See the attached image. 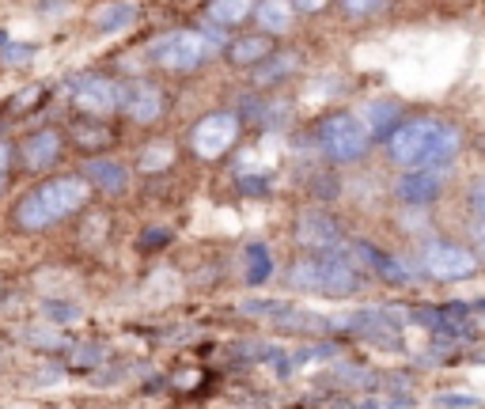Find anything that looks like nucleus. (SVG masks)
Masks as SVG:
<instances>
[{"instance_id": "nucleus-18", "label": "nucleus", "mask_w": 485, "mask_h": 409, "mask_svg": "<svg viewBox=\"0 0 485 409\" xmlns=\"http://www.w3.org/2000/svg\"><path fill=\"white\" fill-rule=\"evenodd\" d=\"M361 121L372 130V137H375V133H387L391 125L398 121V107H395V102H387V99H383V102H379V99H375V102H364Z\"/></svg>"}, {"instance_id": "nucleus-21", "label": "nucleus", "mask_w": 485, "mask_h": 409, "mask_svg": "<svg viewBox=\"0 0 485 409\" xmlns=\"http://www.w3.org/2000/svg\"><path fill=\"white\" fill-rule=\"evenodd\" d=\"M296 68V58L292 54H285V58H277V61H269L266 68H258L254 72V84H269V80H280L285 72H292Z\"/></svg>"}, {"instance_id": "nucleus-8", "label": "nucleus", "mask_w": 485, "mask_h": 409, "mask_svg": "<svg viewBox=\"0 0 485 409\" xmlns=\"http://www.w3.org/2000/svg\"><path fill=\"white\" fill-rule=\"evenodd\" d=\"M69 91H72L76 107H80L84 114H91V118H103V114L121 107V88L103 80V76H76V80L69 84Z\"/></svg>"}, {"instance_id": "nucleus-16", "label": "nucleus", "mask_w": 485, "mask_h": 409, "mask_svg": "<svg viewBox=\"0 0 485 409\" xmlns=\"http://www.w3.org/2000/svg\"><path fill=\"white\" fill-rule=\"evenodd\" d=\"M243 277H247V285H262V280H269V273H273V254H269V246H262V243H250L247 250H243Z\"/></svg>"}, {"instance_id": "nucleus-11", "label": "nucleus", "mask_w": 485, "mask_h": 409, "mask_svg": "<svg viewBox=\"0 0 485 409\" xmlns=\"http://www.w3.org/2000/svg\"><path fill=\"white\" fill-rule=\"evenodd\" d=\"M121 107L133 121L148 125L163 114V95L152 84H130V88H121Z\"/></svg>"}, {"instance_id": "nucleus-4", "label": "nucleus", "mask_w": 485, "mask_h": 409, "mask_svg": "<svg viewBox=\"0 0 485 409\" xmlns=\"http://www.w3.org/2000/svg\"><path fill=\"white\" fill-rule=\"evenodd\" d=\"M216 46H220V35L213 31H171L148 46V58L171 72H190L201 61H209Z\"/></svg>"}, {"instance_id": "nucleus-28", "label": "nucleus", "mask_w": 485, "mask_h": 409, "mask_svg": "<svg viewBox=\"0 0 485 409\" xmlns=\"http://www.w3.org/2000/svg\"><path fill=\"white\" fill-rule=\"evenodd\" d=\"M342 5H345L349 16H368V12L379 8V0H342Z\"/></svg>"}, {"instance_id": "nucleus-10", "label": "nucleus", "mask_w": 485, "mask_h": 409, "mask_svg": "<svg viewBox=\"0 0 485 409\" xmlns=\"http://www.w3.org/2000/svg\"><path fill=\"white\" fill-rule=\"evenodd\" d=\"M440 190H444V183H440V174H432V171H410V174H402L398 186H395L398 201L414 204V209H421V204H432V201L440 197Z\"/></svg>"}, {"instance_id": "nucleus-13", "label": "nucleus", "mask_w": 485, "mask_h": 409, "mask_svg": "<svg viewBox=\"0 0 485 409\" xmlns=\"http://www.w3.org/2000/svg\"><path fill=\"white\" fill-rule=\"evenodd\" d=\"M58 156H61V133H54V130H42L23 144V163L31 171H46Z\"/></svg>"}, {"instance_id": "nucleus-32", "label": "nucleus", "mask_w": 485, "mask_h": 409, "mask_svg": "<svg viewBox=\"0 0 485 409\" xmlns=\"http://www.w3.org/2000/svg\"><path fill=\"white\" fill-rule=\"evenodd\" d=\"M292 5H296V8H303V12H319V8L326 5V0H292Z\"/></svg>"}, {"instance_id": "nucleus-7", "label": "nucleus", "mask_w": 485, "mask_h": 409, "mask_svg": "<svg viewBox=\"0 0 485 409\" xmlns=\"http://www.w3.org/2000/svg\"><path fill=\"white\" fill-rule=\"evenodd\" d=\"M236 141H239V118L220 110V114H209L206 121H197L190 144H194V152L201 160H220Z\"/></svg>"}, {"instance_id": "nucleus-12", "label": "nucleus", "mask_w": 485, "mask_h": 409, "mask_svg": "<svg viewBox=\"0 0 485 409\" xmlns=\"http://www.w3.org/2000/svg\"><path fill=\"white\" fill-rule=\"evenodd\" d=\"M137 23V0H107L103 8H95V31L99 35H121Z\"/></svg>"}, {"instance_id": "nucleus-26", "label": "nucleus", "mask_w": 485, "mask_h": 409, "mask_svg": "<svg viewBox=\"0 0 485 409\" xmlns=\"http://www.w3.org/2000/svg\"><path fill=\"white\" fill-rule=\"evenodd\" d=\"M27 341L38 345V349H61V345H65V338H61V334H49V330H31Z\"/></svg>"}, {"instance_id": "nucleus-24", "label": "nucleus", "mask_w": 485, "mask_h": 409, "mask_svg": "<svg viewBox=\"0 0 485 409\" xmlns=\"http://www.w3.org/2000/svg\"><path fill=\"white\" fill-rule=\"evenodd\" d=\"M76 141H80V148H99L103 141H111V133L107 130H99V125H76V133H72Z\"/></svg>"}, {"instance_id": "nucleus-5", "label": "nucleus", "mask_w": 485, "mask_h": 409, "mask_svg": "<svg viewBox=\"0 0 485 409\" xmlns=\"http://www.w3.org/2000/svg\"><path fill=\"white\" fill-rule=\"evenodd\" d=\"M319 144L334 163H353L368 152L372 130L361 121V114H330L319 125Z\"/></svg>"}, {"instance_id": "nucleus-27", "label": "nucleus", "mask_w": 485, "mask_h": 409, "mask_svg": "<svg viewBox=\"0 0 485 409\" xmlns=\"http://www.w3.org/2000/svg\"><path fill=\"white\" fill-rule=\"evenodd\" d=\"M35 58V49H27V46H8L5 54H0V61L5 65H27Z\"/></svg>"}, {"instance_id": "nucleus-15", "label": "nucleus", "mask_w": 485, "mask_h": 409, "mask_svg": "<svg viewBox=\"0 0 485 409\" xmlns=\"http://www.w3.org/2000/svg\"><path fill=\"white\" fill-rule=\"evenodd\" d=\"M254 16H258V27L266 35H285L292 27V5L289 0H258Z\"/></svg>"}, {"instance_id": "nucleus-23", "label": "nucleus", "mask_w": 485, "mask_h": 409, "mask_svg": "<svg viewBox=\"0 0 485 409\" xmlns=\"http://www.w3.org/2000/svg\"><path fill=\"white\" fill-rule=\"evenodd\" d=\"M171 156H174L171 144H167V141H160L156 148H148L144 156H141V171H163V167L171 163Z\"/></svg>"}, {"instance_id": "nucleus-14", "label": "nucleus", "mask_w": 485, "mask_h": 409, "mask_svg": "<svg viewBox=\"0 0 485 409\" xmlns=\"http://www.w3.org/2000/svg\"><path fill=\"white\" fill-rule=\"evenodd\" d=\"M84 174H88V183H95L107 194H125V186H130V171H125L121 163H114V160H88Z\"/></svg>"}, {"instance_id": "nucleus-20", "label": "nucleus", "mask_w": 485, "mask_h": 409, "mask_svg": "<svg viewBox=\"0 0 485 409\" xmlns=\"http://www.w3.org/2000/svg\"><path fill=\"white\" fill-rule=\"evenodd\" d=\"M42 315H46L49 322H58V326H69V322L80 319V307H76V303H65V299H46V303H42Z\"/></svg>"}, {"instance_id": "nucleus-1", "label": "nucleus", "mask_w": 485, "mask_h": 409, "mask_svg": "<svg viewBox=\"0 0 485 409\" xmlns=\"http://www.w3.org/2000/svg\"><path fill=\"white\" fill-rule=\"evenodd\" d=\"M459 137L455 125L440 121V118H414V121H402L398 130L387 137V152L391 160L402 163V167H437V163H448L455 160Z\"/></svg>"}, {"instance_id": "nucleus-2", "label": "nucleus", "mask_w": 485, "mask_h": 409, "mask_svg": "<svg viewBox=\"0 0 485 409\" xmlns=\"http://www.w3.org/2000/svg\"><path fill=\"white\" fill-rule=\"evenodd\" d=\"M84 201H88V178H54V183L31 190L19 201L16 220L23 232H42V227H54L58 220L72 216Z\"/></svg>"}, {"instance_id": "nucleus-3", "label": "nucleus", "mask_w": 485, "mask_h": 409, "mask_svg": "<svg viewBox=\"0 0 485 409\" xmlns=\"http://www.w3.org/2000/svg\"><path fill=\"white\" fill-rule=\"evenodd\" d=\"M289 285L300 292H319V296H353L361 292V273L353 269V262L342 258H303L292 266Z\"/></svg>"}, {"instance_id": "nucleus-6", "label": "nucleus", "mask_w": 485, "mask_h": 409, "mask_svg": "<svg viewBox=\"0 0 485 409\" xmlns=\"http://www.w3.org/2000/svg\"><path fill=\"white\" fill-rule=\"evenodd\" d=\"M421 269L432 280H467L478 273V258L467 246L455 243H428L421 254Z\"/></svg>"}, {"instance_id": "nucleus-17", "label": "nucleus", "mask_w": 485, "mask_h": 409, "mask_svg": "<svg viewBox=\"0 0 485 409\" xmlns=\"http://www.w3.org/2000/svg\"><path fill=\"white\" fill-rule=\"evenodd\" d=\"M254 8V0H213L209 5V19L213 23H220V27H236V23H243Z\"/></svg>"}, {"instance_id": "nucleus-19", "label": "nucleus", "mask_w": 485, "mask_h": 409, "mask_svg": "<svg viewBox=\"0 0 485 409\" xmlns=\"http://www.w3.org/2000/svg\"><path fill=\"white\" fill-rule=\"evenodd\" d=\"M269 54H273V46H269L266 35L239 38V42L232 46V61H236V65H258V61H266Z\"/></svg>"}, {"instance_id": "nucleus-22", "label": "nucleus", "mask_w": 485, "mask_h": 409, "mask_svg": "<svg viewBox=\"0 0 485 409\" xmlns=\"http://www.w3.org/2000/svg\"><path fill=\"white\" fill-rule=\"evenodd\" d=\"M107 361V349L103 345H76L72 349V364L76 368H99Z\"/></svg>"}, {"instance_id": "nucleus-25", "label": "nucleus", "mask_w": 485, "mask_h": 409, "mask_svg": "<svg viewBox=\"0 0 485 409\" xmlns=\"http://www.w3.org/2000/svg\"><path fill=\"white\" fill-rule=\"evenodd\" d=\"M437 405L440 409H474V405H481V398L478 394H437Z\"/></svg>"}, {"instance_id": "nucleus-29", "label": "nucleus", "mask_w": 485, "mask_h": 409, "mask_svg": "<svg viewBox=\"0 0 485 409\" xmlns=\"http://www.w3.org/2000/svg\"><path fill=\"white\" fill-rule=\"evenodd\" d=\"M470 204L485 216V178H478V183L470 186Z\"/></svg>"}, {"instance_id": "nucleus-31", "label": "nucleus", "mask_w": 485, "mask_h": 409, "mask_svg": "<svg viewBox=\"0 0 485 409\" xmlns=\"http://www.w3.org/2000/svg\"><path fill=\"white\" fill-rule=\"evenodd\" d=\"M160 243H167V232H163V227H148L141 246H160Z\"/></svg>"}, {"instance_id": "nucleus-34", "label": "nucleus", "mask_w": 485, "mask_h": 409, "mask_svg": "<svg viewBox=\"0 0 485 409\" xmlns=\"http://www.w3.org/2000/svg\"><path fill=\"white\" fill-rule=\"evenodd\" d=\"M0 194H5V174H0Z\"/></svg>"}, {"instance_id": "nucleus-33", "label": "nucleus", "mask_w": 485, "mask_h": 409, "mask_svg": "<svg viewBox=\"0 0 485 409\" xmlns=\"http://www.w3.org/2000/svg\"><path fill=\"white\" fill-rule=\"evenodd\" d=\"M0 174H8V144H0Z\"/></svg>"}, {"instance_id": "nucleus-30", "label": "nucleus", "mask_w": 485, "mask_h": 409, "mask_svg": "<svg viewBox=\"0 0 485 409\" xmlns=\"http://www.w3.org/2000/svg\"><path fill=\"white\" fill-rule=\"evenodd\" d=\"M470 243L478 246V254H481V258H485V220L470 224Z\"/></svg>"}, {"instance_id": "nucleus-9", "label": "nucleus", "mask_w": 485, "mask_h": 409, "mask_svg": "<svg viewBox=\"0 0 485 409\" xmlns=\"http://www.w3.org/2000/svg\"><path fill=\"white\" fill-rule=\"evenodd\" d=\"M296 239L303 246H315V250H338L342 246V227L326 213H303L300 224H296Z\"/></svg>"}]
</instances>
